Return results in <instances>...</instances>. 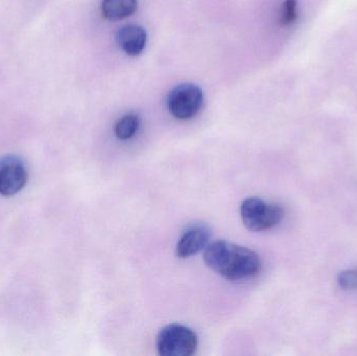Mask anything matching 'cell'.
Wrapping results in <instances>:
<instances>
[{
    "mask_svg": "<svg viewBox=\"0 0 357 356\" xmlns=\"http://www.w3.org/2000/svg\"><path fill=\"white\" fill-rule=\"evenodd\" d=\"M26 181V167L19 157L0 158V194L14 196L24 187Z\"/></svg>",
    "mask_w": 357,
    "mask_h": 356,
    "instance_id": "5",
    "label": "cell"
},
{
    "mask_svg": "<svg viewBox=\"0 0 357 356\" xmlns=\"http://www.w3.org/2000/svg\"><path fill=\"white\" fill-rule=\"evenodd\" d=\"M203 91L195 84H180L169 95L167 106L174 117L180 121L192 118L203 106Z\"/></svg>",
    "mask_w": 357,
    "mask_h": 356,
    "instance_id": "4",
    "label": "cell"
},
{
    "mask_svg": "<svg viewBox=\"0 0 357 356\" xmlns=\"http://www.w3.org/2000/svg\"><path fill=\"white\" fill-rule=\"evenodd\" d=\"M337 280H339L340 286L344 290H357V270H347L342 272Z\"/></svg>",
    "mask_w": 357,
    "mask_h": 356,
    "instance_id": "11",
    "label": "cell"
},
{
    "mask_svg": "<svg viewBox=\"0 0 357 356\" xmlns=\"http://www.w3.org/2000/svg\"><path fill=\"white\" fill-rule=\"evenodd\" d=\"M204 261L212 271L230 281L254 277L260 273L262 268L257 253L226 240L208 245L204 253Z\"/></svg>",
    "mask_w": 357,
    "mask_h": 356,
    "instance_id": "1",
    "label": "cell"
},
{
    "mask_svg": "<svg viewBox=\"0 0 357 356\" xmlns=\"http://www.w3.org/2000/svg\"><path fill=\"white\" fill-rule=\"evenodd\" d=\"M241 217L245 228L253 232L266 231L278 225L284 217L280 205L252 196L241 205Z\"/></svg>",
    "mask_w": 357,
    "mask_h": 356,
    "instance_id": "2",
    "label": "cell"
},
{
    "mask_svg": "<svg viewBox=\"0 0 357 356\" xmlns=\"http://www.w3.org/2000/svg\"><path fill=\"white\" fill-rule=\"evenodd\" d=\"M210 236L209 228L204 225L192 226L178 240L176 255L178 258H188L197 254L208 246Z\"/></svg>",
    "mask_w": 357,
    "mask_h": 356,
    "instance_id": "6",
    "label": "cell"
},
{
    "mask_svg": "<svg viewBox=\"0 0 357 356\" xmlns=\"http://www.w3.org/2000/svg\"><path fill=\"white\" fill-rule=\"evenodd\" d=\"M140 118L134 113L126 114L115 125V135L119 139L128 140L133 137L139 129Z\"/></svg>",
    "mask_w": 357,
    "mask_h": 356,
    "instance_id": "9",
    "label": "cell"
},
{
    "mask_svg": "<svg viewBox=\"0 0 357 356\" xmlns=\"http://www.w3.org/2000/svg\"><path fill=\"white\" fill-rule=\"evenodd\" d=\"M117 42L121 49L129 56H138L144 52L146 45V29L139 25H126L117 31Z\"/></svg>",
    "mask_w": 357,
    "mask_h": 356,
    "instance_id": "7",
    "label": "cell"
},
{
    "mask_svg": "<svg viewBox=\"0 0 357 356\" xmlns=\"http://www.w3.org/2000/svg\"><path fill=\"white\" fill-rule=\"evenodd\" d=\"M197 348V336L187 326L169 324L157 336V349L163 356H190Z\"/></svg>",
    "mask_w": 357,
    "mask_h": 356,
    "instance_id": "3",
    "label": "cell"
},
{
    "mask_svg": "<svg viewBox=\"0 0 357 356\" xmlns=\"http://www.w3.org/2000/svg\"><path fill=\"white\" fill-rule=\"evenodd\" d=\"M298 16V4L296 0H284L280 8L279 20L282 25H291Z\"/></svg>",
    "mask_w": 357,
    "mask_h": 356,
    "instance_id": "10",
    "label": "cell"
},
{
    "mask_svg": "<svg viewBox=\"0 0 357 356\" xmlns=\"http://www.w3.org/2000/svg\"><path fill=\"white\" fill-rule=\"evenodd\" d=\"M137 6V0H102V16L108 20H121L134 14Z\"/></svg>",
    "mask_w": 357,
    "mask_h": 356,
    "instance_id": "8",
    "label": "cell"
}]
</instances>
